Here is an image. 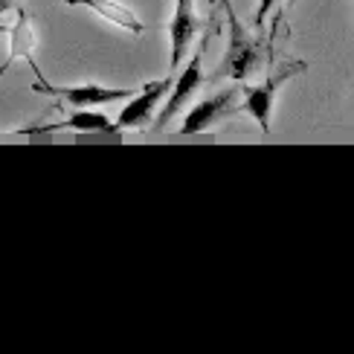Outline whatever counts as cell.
<instances>
[{
    "label": "cell",
    "instance_id": "cell-1",
    "mask_svg": "<svg viewBox=\"0 0 354 354\" xmlns=\"http://www.w3.org/2000/svg\"><path fill=\"white\" fill-rule=\"evenodd\" d=\"M221 29H218V9H212V15H209V26H206V32H203V38H201V44H198V50L192 53V58L183 64V70L177 73V79L171 82V87H169V102H166V108L160 111V116H157V122H154V131H166V125H169V120H174L177 113H180L183 108H186V102L198 93V87L206 82V76H203V53H206V47H209V38L212 35H218Z\"/></svg>",
    "mask_w": 354,
    "mask_h": 354
},
{
    "label": "cell",
    "instance_id": "cell-2",
    "mask_svg": "<svg viewBox=\"0 0 354 354\" xmlns=\"http://www.w3.org/2000/svg\"><path fill=\"white\" fill-rule=\"evenodd\" d=\"M305 70H308V64L299 62V58H285V62H279V64L270 67L268 79H264L261 84H256V87H244L241 111L253 116V120L261 125L264 134L270 131V116H273V105H276L279 87H282L288 79H293V76H299V73H305Z\"/></svg>",
    "mask_w": 354,
    "mask_h": 354
},
{
    "label": "cell",
    "instance_id": "cell-3",
    "mask_svg": "<svg viewBox=\"0 0 354 354\" xmlns=\"http://www.w3.org/2000/svg\"><path fill=\"white\" fill-rule=\"evenodd\" d=\"M261 64V38H253L241 26V21L230 24V44L224 53V62L218 64L212 73L215 79H232V82H244L250 73Z\"/></svg>",
    "mask_w": 354,
    "mask_h": 354
},
{
    "label": "cell",
    "instance_id": "cell-4",
    "mask_svg": "<svg viewBox=\"0 0 354 354\" xmlns=\"http://www.w3.org/2000/svg\"><path fill=\"white\" fill-rule=\"evenodd\" d=\"M32 93H41V96H53V99H64L70 105L76 108H91V105H108V102H116V99H131L134 91L131 87H102V84H50L47 76H35Z\"/></svg>",
    "mask_w": 354,
    "mask_h": 354
},
{
    "label": "cell",
    "instance_id": "cell-5",
    "mask_svg": "<svg viewBox=\"0 0 354 354\" xmlns=\"http://www.w3.org/2000/svg\"><path fill=\"white\" fill-rule=\"evenodd\" d=\"M169 87H171V76L157 79V82H145L140 91H134V96L128 99V105L122 108V113L116 116V128H120V131H128V128L140 131V128H145L154 120V111H157L160 102L166 99Z\"/></svg>",
    "mask_w": 354,
    "mask_h": 354
},
{
    "label": "cell",
    "instance_id": "cell-6",
    "mask_svg": "<svg viewBox=\"0 0 354 354\" xmlns=\"http://www.w3.org/2000/svg\"><path fill=\"white\" fill-rule=\"evenodd\" d=\"M15 24L12 26H0V32H6L9 35V55H6V62L0 64V76L15 64V62H29V67H32L35 76H44L41 67L35 64V44H38V35H35V26H32V18H29V12L24 6L15 3Z\"/></svg>",
    "mask_w": 354,
    "mask_h": 354
},
{
    "label": "cell",
    "instance_id": "cell-7",
    "mask_svg": "<svg viewBox=\"0 0 354 354\" xmlns=\"http://www.w3.org/2000/svg\"><path fill=\"white\" fill-rule=\"evenodd\" d=\"M201 18L195 12V0H177L174 6V18L169 26V35H171V73H177V67L183 64V58L189 55L192 44L201 35Z\"/></svg>",
    "mask_w": 354,
    "mask_h": 354
},
{
    "label": "cell",
    "instance_id": "cell-8",
    "mask_svg": "<svg viewBox=\"0 0 354 354\" xmlns=\"http://www.w3.org/2000/svg\"><path fill=\"white\" fill-rule=\"evenodd\" d=\"M235 96H239V91H235V87H227V91H218L212 96L201 99L198 105L186 113L180 134H203V131H209L215 122H221L227 113L235 111Z\"/></svg>",
    "mask_w": 354,
    "mask_h": 354
},
{
    "label": "cell",
    "instance_id": "cell-9",
    "mask_svg": "<svg viewBox=\"0 0 354 354\" xmlns=\"http://www.w3.org/2000/svg\"><path fill=\"white\" fill-rule=\"evenodd\" d=\"M62 131H76V134H120V128L111 116L96 113V111H76L64 122L55 125H38V128H24L21 134H62Z\"/></svg>",
    "mask_w": 354,
    "mask_h": 354
},
{
    "label": "cell",
    "instance_id": "cell-10",
    "mask_svg": "<svg viewBox=\"0 0 354 354\" xmlns=\"http://www.w3.org/2000/svg\"><path fill=\"white\" fill-rule=\"evenodd\" d=\"M64 3L67 6H84V9H91V12L99 15V18H105L108 24L120 26V29H128V32H134V35H142L145 32V26H142V21L137 18V15L131 12L128 6L116 3V0H64Z\"/></svg>",
    "mask_w": 354,
    "mask_h": 354
},
{
    "label": "cell",
    "instance_id": "cell-11",
    "mask_svg": "<svg viewBox=\"0 0 354 354\" xmlns=\"http://www.w3.org/2000/svg\"><path fill=\"white\" fill-rule=\"evenodd\" d=\"M276 3L279 0H259V9H256V15H253V26L259 29H264V24H268V18H270V12L276 9Z\"/></svg>",
    "mask_w": 354,
    "mask_h": 354
},
{
    "label": "cell",
    "instance_id": "cell-12",
    "mask_svg": "<svg viewBox=\"0 0 354 354\" xmlns=\"http://www.w3.org/2000/svg\"><path fill=\"white\" fill-rule=\"evenodd\" d=\"M215 6L227 15V21H230V24H232V21H239V15H235V9H232V0H218Z\"/></svg>",
    "mask_w": 354,
    "mask_h": 354
},
{
    "label": "cell",
    "instance_id": "cell-13",
    "mask_svg": "<svg viewBox=\"0 0 354 354\" xmlns=\"http://www.w3.org/2000/svg\"><path fill=\"white\" fill-rule=\"evenodd\" d=\"M15 3H18V0H0V15H6L9 9H15Z\"/></svg>",
    "mask_w": 354,
    "mask_h": 354
},
{
    "label": "cell",
    "instance_id": "cell-14",
    "mask_svg": "<svg viewBox=\"0 0 354 354\" xmlns=\"http://www.w3.org/2000/svg\"><path fill=\"white\" fill-rule=\"evenodd\" d=\"M297 3H299V0H288V3H285V9H290V6H297ZM285 9H282V12H285Z\"/></svg>",
    "mask_w": 354,
    "mask_h": 354
}]
</instances>
